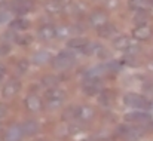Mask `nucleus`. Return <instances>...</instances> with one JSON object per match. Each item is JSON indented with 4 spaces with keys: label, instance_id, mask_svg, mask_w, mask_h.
<instances>
[{
    "label": "nucleus",
    "instance_id": "1",
    "mask_svg": "<svg viewBox=\"0 0 153 141\" xmlns=\"http://www.w3.org/2000/svg\"><path fill=\"white\" fill-rule=\"evenodd\" d=\"M123 102L125 105L131 107V108H137V110H152L153 108V102L144 95L140 94H134V92H129L123 96Z\"/></svg>",
    "mask_w": 153,
    "mask_h": 141
},
{
    "label": "nucleus",
    "instance_id": "2",
    "mask_svg": "<svg viewBox=\"0 0 153 141\" xmlns=\"http://www.w3.org/2000/svg\"><path fill=\"white\" fill-rule=\"evenodd\" d=\"M76 62V56L71 50H64V52H59L56 56L52 58V67L55 70H59V71H65V70H70Z\"/></svg>",
    "mask_w": 153,
    "mask_h": 141
},
{
    "label": "nucleus",
    "instance_id": "3",
    "mask_svg": "<svg viewBox=\"0 0 153 141\" xmlns=\"http://www.w3.org/2000/svg\"><path fill=\"white\" fill-rule=\"evenodd\" d=\"M146 128L140 125H122L117 128V134L128 141H138L146 135Z\"/></svg>",
    "mask_w": 153,
    "mask_h": 141
},
{
    "label": "nucleus",
    "instance_id": "4",
    "mask_svg": "<svg viewBox=\"0 0 153 141\" xmlns=\"http://www.w3.org/2000/svg\"><path fill=\"white\" fill-rule=\"evenodd\" d=\"M65 101V92L55 88H49L45 94V107L48 110H56L59 108Z\"/></svg>",
    "mask_w": 153,
    "mask_h": 141
},
{
    "label": "nucleus",
    "instance_id": "5",
    "mask_svg": "<svg viewBox=\"0 0 153 141\" xmlns=\"http://www.w3.org/2000/svg\"><path fill=\"white\" fill-rule=\"evenodd\" d=\"M135 40V39H134ZM134 40L131 37H126V36H117L114 40H113V46L116 47L117 50H122V52H126L129 55H134L137 52H140V46L134 43Z\"/></svg>",
    "mask_w": 153,
    "mask_h": 141
},
{
    "label": "nucleus",
    "instance_id": "6",
    "mask_svg": "<svg viewBox=\"0 0 153 141\" xmlns=\"http://www.w3.org/2000/svg\"><path fill=\"white\" fill-rule=\"evenodd\" d=\"M123 120H126L128 123H152L153 117L150 113H147L146 110H137V111H129L123 116Z\"/></svg>",
    "mask_w": 153,
    "mask_h": 141
},
{
    "label": "nucleus",
    "instance_id": "7",
    "mask_svg": "<svg viewBox=\"0 0 153 141\" xmlns=\"http://www.w3.org/2000/svg\"><path fill=\"white\" fill-rule=\"evenodd\" d=\"M82 91L86 95H98L102 91L101 79H86L82 85Z\"/></svg>",
    "mask_w": 153,
    "mask_h": 141
},
{
    "label": "nucleus",
    "instance_id": "8",
    "mask_svg": "<svg viewBox=\"0 0 153 141\" xmlns=\"http://www.w3.org/2000/svg\"><path fill=\"white\" fill-rule=\"evenodd\" d=\"M24 135H25V132H24L22 125L13 123V125H10V126L6 129L3 140L4 141H21L24 138Z\"/></svg>",
    "mask_w": 153,
    "mask_h": 141
},
{
    "label": "nucleus",
    "instance_id": "9",
    "mask_svg": "<svg viewBox=\"0 0 153 141\" xmlns=\"http://www.w3.org/2000/svg\"><path fill=\"white\" fill-rule=\"evenodd\" d=\"M21 91V82L18 79H9L4 85H3V89H1V95L4 98H12Z\"/></svg>",
    "mask_w": 153,
    "mask_h": 141
},
{
    "label": "nucleus",
    "instance_id": "10",
    "mask_svg": "<svg viewBox=\"0 0 153 141\" xmlns=\"http://www.w3.org/2000/svg\"><path fill=\"white\" fill-rule=\"evenodd\" d=\"M108 22V16H107V13L105 12H102V10H94L91 15H89V24H91V27H94V28H101L102 25H105Z\"/></svg>",
    "mask_w": 153,
    "mask_h": 141
},
{
    "label": "nucleus",
    "instance_id": "11",
    "mask_svg": "<svg viewBox=\"0 0 153 141\" xmlns=\"http://www.w3.org/2000/svg\"><path fill=\"white\" fill-rule=\"evenodd\" d=\"M152 34H153L152 28H150L147 24L137 25V27L132 30V37H134L135 40H140V42H143V40H149V39L152 37Z\"/></svg>",
    "mask_w": 153,
    "mask_h": 141
},
{
    "label": "nucleus",
    "instance_id": "12",
    "mask_svg": "<svg viewBox=\"0 0 153 141\" xmlns=\"http://www.w3.org/2000/svg\"><path fill=\"white\" fill-rule=\"evenodd\" d=\"M24 104H25V108L28 111H31V113H37V111H40L43 108V102H42V99L37 95H28L25 98Z\"/></svg>",
    "mask_w": 153,
    "mask_h": 141
},
{
    "label": "nucleus",
    "instance_id": "13",
    "mask_svg": "<svg viewBox=\"0 0 153 141\" xmlns=\"http://www.w3.org/2000/svg\"><path fill=\"white\" fill-rule=\"evenodd\" d=\"M94 117H95V110H94L91 105H82V107H79L77 119H79L82 123H89Z\"/></svg>",
    "mask_w": 153,
    "mask_h": 141
},
{
    "label": "nucleus",
    "instance_id": "14",
    "mask_svg": "<svg viewBox=\"0 0 153 141\" xmlns=\"http://www.w3.org/2000/svg\"><path fill=\"white\" fill-rule=\"evenodd\" d=\"M39 37L42 40H52V39H56L58 34H56V27H53L52 24H45L39 28Z\"/></svg>",
    "mask_w": 153,
    "mask_h": 141
},
{
    "label": "nucleus",
    "instance_id": "15",
    "mask_svg": "<svg viewBox=\"0 0 153 141\" xmlns=\"http://www.w3.org/2000/svg\"><path fill=\"white\" fill-rule=\"evenodd\" d=\"M152 1L150 0H129L128 1V7L131 10L135 12H141V10H149L152 7Z\"/></svg>",
    "mask_w": 153,
    "mask_h": 141
},
{
    "label": "nucleus",
    "instance_id": "16",
    "mask_svg": "<svg viewBox=\"0 0 153 141\" xmlns=\"http://www.w3.org/2000/svg\"><path fill=\"white\" fill-rule=\"evenodd\" d=\"M13 7L18 13H28L30 10L34 9V1L33 0H18L13 3Z\"/></svg>",
    "mask_w": 153,
    "mask_h": 141
},
{
    "label": "nucleus",
    "instance_id": "17",
    "mask_svg": "<svg viewBox=\"0 0 153 141\" xmlns=\"http://www.w3.org/2000/svg\"><path fill=\"white\" fill-rule=\"evenodd\" d=\"M45 9L51 15H58L64 10V3H61L58 0H49V1L45 3Z\"/></svg>",
    "mask_w": 153,
    "mask_h": 141
},
{
    "label": "nucleus",
    "instance_id": "18",
    "mask_svg": "<svg viewBox=\"0 0 153 141\" xmlns=\"http://www.w3.org/2000/svg\"><path fill=\"white\" fill-rule=\"evenodd\" d=\"M97 31H98V36L102 37V39H110V37H114L117 34L116 27L113 24H110V22H107L105 25H102L101 28H98Z\"/></svg>",
    "mask_w": 153,
    "mask_h": 141
},
{
    "label": "nucleus",
    "instance_id": "19",
    "mask_svg": "<svg viewBox=\"0 0 153 141\" xmlns=\"http://www.w3.org/2000/svg\"><path fill=\"white\" fill-rule=\"evenodd\" d=\"M31 61H33L36 65H43V64L52 61V56H51V53L46 52V50H39V52H36V53L33 55Z\"/></svg>",
    "mask_w": 153,
    "mask_h": 141
},
{
    "label": "nucleus",
    "instance_id": "20",
    "mask_svg": "<svg viewBox=\"0 0 153 141\" xmlns=\"http://www.w3.org/2000/svg\"><path fill=\"white\" fill-rule=\"evenodd\" d=\"M105 71H107L105 64L104 65H98V67H92V68L85 71V77L86 79H100V76H102Z\"/></svg>",
    "mask_w": 153,
    "mask_h": 141
},
{
    "label": "nucleus",
    "instance_id": "21",
    "mask_svg": "<svg viewBox=\"0 0 153 141\" xmlns=\"http://www.w3.org/2000/svg\"><path fill=\"white\" fill-rule=\"evenodd\" d=\"M22 128H24V132H25V135H36L37 132H39V123L36 122V120H33V119H28V120H25L24 123H22Z\"/></svg>",
    "mask_w": 153,
    "mask_h": 141
},
{
    "label": "nucleus",
    "instance_id": "22",
    "mask_svg": "<svg viewBox=\"0 0 153 141\" xmlns=\"http://www.w3.org/2000/svg\"><path fill=\"white\" fill-rule=\"evenodd\" d=\"M86 45H88V40L83 37H73L71 40L67 42V46L70 49H77V50H82Z\"/></svg>",
    "mask_w": 153,
    "mask_h": 141
},
{
    "label": "nucleus",
    "instance_id": "23",
    "mask_svg": "<svg viewBox=\"0 0 153 141\" xmlns=\"http://www.w3.org/2000/svg\"><path fill=\"white\" fill-rule=\"evenodd\" d=\"M30 27V21L25 19V18H15L12 22H10V28L12 30H27Z\"/></svg>",
    "mask_w": 153,
    "mask_h": 141
},
{
    "label": "nucleus",
    "instance_id": "24",
    "mask_svg": "<svg viewBox=\"0 0 153 141\" xmlns=\"http://www.w3.org/2000/svg\"><path fill=\"white\" fill-rule=\"evenodd\" d=\"M98 99H100V102H101L102 105H110L111 102H113V92H110V91H104L102 89L101 92L98 94Z\"/></svg>",
    "mask_w": 153,
    "mask_h": 141
},
{
    "label": "nucleus",
    "instance_id": "25",
    "mask_svg": "<svg viewBox=\"0 0 153 141\" xmlns=\"http://www.w3.org/2000/svg\"><path fill=\"white\" fill-rule=\"evenodd\" d=\"M59 83V79L58 77H55V76H45L43 79H42V85L45 86V88H55L56 85Z\"/></svg>",
    "mask_w": 153,
    "mask_h": 141
},
{
    "label": "nucleus",
    "instance_id": "26",
    "mask_svg": "<svg viewBox=\"0 0 153 141\" xmlns=\"http://www.w3.org/2000/svg\"><path fill=\"white\" fill-rule=\"evenodd\" d=\"M73 33V28L71 27H68V25H61L59 28H56V34H58V37H70V34Z\"/></svg>",
    "mask_w": 153,
    "mask_h": 141
},
{
    "label": "nucleus",
    "instance_id": "27",
    "mask_svg": "<svg viewBox=\"0 0 153 141\" xmlns=\"http://www.w3.org/2000/svg\"><path fill=\"white\" fill-rule=\"evenodd\" d=\"M15 42L18 45H21V46H27V45H30L33 42V37L30 34H27V36H15Z\"/></svg>",
    "mask_w": 153,
    "mask_h": 141
},
{
    "label": "nucleus",
    "instance_id": "28",
    "mask_svg": "<svg viewBox=\"0 0 153 141\" xmlns=\"http://www.w3.org/2000/svg\"><path fill=\"white\" fill-rule=\"evenodd\" d=\"M77 113H79V107H68L67 110H65V113H64V119H71V120H74V117L77 119Z\"/></svg>",
    "mask_w": 153,
    "mask_h": 141
},
{
    "label": "nucleus",
    "instance_id": "29",
    "mask_svg": "<svg viewBox=\"0 0 153 141\" xmlns=\"http://www.w3.org/2000/svg\"><path fill=\"white\" fill-rule=\"evenodd\" d=\"M28 67H30V64H28L27 59H19L18 64H16V68H18V73L19 74H25L28 71Z\"/></svg>",
    "mask_w": 153,
    "mask_h": 141
},
{
    "label": "nucleus",
    "instance_id": "30",
    "mask_svg": "<svg viewBox=\"0 0 153 141\" xmlns=\"http://www.w3.org/2000/svg\"><path fill=\"white\" fill-rule=\"evenodd\" d=\"M143 91H144L146 96H152L153 98V83H146L143 86Z\"/></svg>",
    "mask_w": 153,
    "mask_h": 141
},
{
    "label": "nucleus",
    "instance_id": "31",
    "mask_svg": "<svg viewBox=\"0 0 153 141\" xmlns=\"http://www.w3.org/2000/svg\"><path fill=\"white\" fill-rule=\"evenodd\" d=\"M10 52V46L7 43H1L0 45V55H7Z\"/></svg>",
    "mask_w": 153,
    "mask_h": 141
},
{
    "label": "nucleus",
    "instance_id": "32",
    "mask_svg": "<svg viewBox=\"0 0 153 141\" xmlns=\"http://www.w3.org/2000/svg\"><path fill=\"white\" fill-rule=\"evenodd\" d=\"M6 113H7V105L3 104V102H0V119H3L6 116Z\"/></svg>",
    "mask_w": 153,
    "mask_h": 141
},
{
    "label": "nucleus",
    "instance_id": "33",
    "mask_svg": "<svg viewBox=\"0 0 153 141\" xmlns=\"http://www.w3.org/2000/svg\"><path fill=\"white\" fill-rule=\"evenodd\" d=\"M6 74V68H4V65H1L0 64V80L3 79V76Z\"/></svg>",
    "mask_w": 153,
    "mask_h": 141
},
{
    "label": "nucleus",
    "instance_id": "34",
    "mask_svg": "<svg viewBox=\"0 0 153 141\" xmlns=\"http://www.w3.org/2000/svg\"><path fill=\"white\" fill-rule=\"evenodd\" d=\"M58 1H61V3H67L68 0H58Z\"/></svg>",
    "mask_w": 153,
    "mask_h": 141
},
{
    "label": "nucleus",
    "instance_id": "35",
    "mask_svg": "<svg viewBox=\"0 0 153 141\" xmlns=\"http://www.w3.org/2000/svg\"><path fill=\"white\" fill-rule=\"evenodd\" d=\"M4 1H6V0H0V4H3V3H4Z\"/></svg>",
    "mask_w": 153,
    "mask_h": 141
},
{
    "label": "nucleus",
    "instance_id": "36",
    "mask_svg": "<svg viewBox=\"0 0 153 141\" xmlns=\"http://www.w3.org/2000/svg\"><path fill=\"white\" fill-rule=\"evenodd\" d=\"M150 1H152V3H153V0H150Z\"/></svg>",
    "mask_w": 153,
    "mask_h": 141
},
{
    "label": "nucleus",
    "instance_id": "37",
    "mask_svg": "<svg viewBox=\"0 0 153 141\" xmlns=\"http://www.w3.org/2000/svg\"><path fill=\"white\" fill-rule=\"evenodd\" d=\"M152 110H153V108H152Z\"/></svg>",
    "mask_w": 153,
    "mask_h": 141
}]
</instances>
